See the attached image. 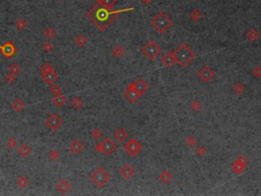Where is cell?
I'll list each match as a JSON object with an SVG mask.
<instances>
[{
    "label": "cell",
    "instance_id": "cell-18",
    "mask_svg": "<svg viewBox=\"0 0 261 196\" xmlns=\"http://www.w3.org/2000/svg\"><path fill=\"white\" fill-rule=\"evenodd\" d=\"M114 138H115V140H117L118 142H120L122 143L126 138H128L129 136V134L128 132H126V130L124 129V128H118L115 132H114Z\"/></svg>",
    "mask_w": 261,
    "mask_h": 196
},
{
    "label": "cell",
    "instance_id": "cell-3",
    "mask_svg": "<svg viewBox=\"0 0 261 196\" xmlns=\"http://www.w3.org/2000/svg\"><path fill=\"white\" fill-rule=\"evenodd\" d=\"M150 24L159 34H164L173 26V20L167 15L164 11H160L150 20Z\"/></svg>",
    "mask_w": 261,
    "mask_h": 196
},
{
    "label": "cell",
    "instance_id": "cell-42",
    "mask_svg": "<svg viewBox=\"0 0 261 196\" xmlns=\"http://www.w3.org/2000/svg\"><path fill=\"white\" fill-rule=\"evenodd\" d=\"M186 142H187V144L189 145V146H194L196 143H197V140H196V138L194 136H189V137L187 138Z\"/></svg>",
    "mask_w": 261,
    "mask_h": 196
},
{
    "label": "cell",
    "instance_id": "cell-12",
    "mask_svg": "<svg viewBox=\"0 0 261 196\" xmlns=\"http://www.w3.org/2000/svg\"><path fill=\"white\" fill-rule=\"evenodd\" d=\"M55 189L61 194H67V192L72 189V185H71V183L68 182V180L60 179L59 181L56 183Z\"/></svg>",
    "mask_w": 261,
    "mask_h": 196
},
{
    "label": "cell",
    "instance_id": "cell-32",
    "mask_svg": "<svg viewBox=\"0 0 261 196\" xmlns=\"http://www.w3.org/2000/svg\"><path fill=\"white\" fill-rule=\"evenodd\" d=\"M258 37H259L258 32L254 30V29H251V30H249L247 32V39L249 41H256L258 39Z\"/></svg>",
    "mask_w": 261,
    "mask_h": 196
},
{
    "label": "cell",
    "instance_id": "cell-47",
    "mask_svg": "<svg viewBox=\"0 0 261 196\" xmlns=\"http://www.w3.org/2000/svg\"><path fill=\"white\" fill-rule=\"evenodd\" d=\"M141 1H142L143 4H145V5H148V4L152 3L153 0H141Z\"/></svg>",
    "mask_w": 261,
    "mask_h": 196
},
{
    "label": "cell",
    "instance_id": "cell-24",
    "mask_svg": "<svg viewBox=\"0 0 261 196\" xmlns=\"http://www.w3.org/2000/svg\"><path fill=\"white\" fill-rule=\"evenodd\" d=\"M83 105H84V101H83V99H82L81 97L76 96V97H73L72 99L71 100V106L73 109H76V110L82 108V107H83Z\"/></svg>",
    "mask_w": 261,
    "mask_h": 196
},
{
    "label": "cell",
    "instance_id": "cell-17",
    "mask_svg": "<svg viewBox=\"0 0 261 196\" xmlns=\"http://www.w3.org/2000/svg\"><path fill=\"white\" fill-rule=\"evenodd\" d=\"M161 63L165 65V67H173V65L177 63L174 58L173 53L171 52H166L165 54L161 56Z\"/></svg>",
    "mask_w": 261,
    "mask_h": 196
},
{
    "label": "cell",
    "instance_id": "cell-23",
    "mask_svg": "<svg viewBox=\"0 0 261 196\" xmlns=\"http://www.w3.org/2000/svg\"><path fill=\"white\" fill-rule=\"evenodd\" d=\"M87 43H88V38H87V37H86L85 35L80 34V35L76 36V38H75V44L77 45V47L83 48V47L86 46V45H87Z\"/></svg>",
    "mask_w": 261,
    "mask_h": 196
},
{
    "label": "cell",
    "instance_id": "cell-9",
    "mask_svg": "<svg viewBox=\"0 0 261 196\" xmlns=\"http://www.w3.org/2000/svg\"><path fill=\"white\" fill-rule=\"evenodd\" d=\"M124 97L126 99V101L130 102V103H135V102H137L139 100V98L141 97V95L136 91V89L134 87V84L130 83L125 88Z\"/></svg>",
    "mask_w": 261,
    "mask_h": 196
},
{
    "label": "cell",
    "instance_id": "cell-1",
    "mask_svg": "<svg viewBox=\"0 0 261 196\" xmlns=\"http://www.w3.org/2000/svg\"><path fill=\"white\" fill-rule=\"evenodd\" d=\"M134 9H135L134 7H130V8H124V9H118V10H111V8H106L99 5H95L88 11V18L99 30L105 31L112 24V22L117 14H121V12L130 11Z\"/></svg>",
    "mask_w": 261,
    "mask_h": 196
},
{
    "label": "cell",
    "instance_id": "cell-37",
    "mask_svg": "<svg viewBox=\"0 0 261 196\" xmlns=\"http://www.w3.org/2000/svg\"><path fill=\"white\" fill-rule=\"evenodd\" d=\"M50 92H51L54 96L60 95V94H61V88L59 87L58 85L52 84V85H50Z\"/></svg>",
    "mask_w": 261,
    "mask_h": 196
},
{
    "label": "cell",
    "instance_id": "cell-30",
    "mask_svg": "<svg viewBox=\"0 0 261 196\" xmlns=\"http://www.w3.org/2000/svg\"><path fill=\"white\" fill-rule=\"evenodd\" d=\"M44 36L46 37L48 40H52V39H54L55 37L57 36V33H56V31L54 30V29L47 28L46 30L44 31Z\"/></svg>",
    "mask_w": 261,
    "mask_h": 196
},
{
    "label": "cell",
    "instance_id": "cell-33",
    "mask_svg": "<svg viewBox=\"0 0 261 196\" xmlns=\"http://www.w3.org/2000/svg\"><path fill=\"white\" fill-rule=\"evenodd\" d=\"M51 72H54V68H53V65L50 63H45L42 64V67H41V73L48 74Z\"/></svg>",
    "mask_w": 261,
    "mask_h": 196
},
{
    "label": "cell",
    "instance_id": "cell-21",
    "mask_svg": "<svg viewBox=\"0 0 261 196\" xmlns=\"http://www.w3.org/2000/svg\"><path fill=\"white\" fill-rule=\"evenodd\" d=\"M29 184H30V179L28 177H26L24 175H22L20 177L18 178L16 180V186L20 189H24V188H27L29 186Z\"/></svg>",
    "mask_w": 261,
    "mask_h": 196
},
{
    "label": "cell",
    "instance_id": "cell-31",
    "mask_svg": "<svg viewBox=\"0 0 261 196\" xmlns=\"http://www.w3.org/2000/svg\"><path fill=\"white\" fill-rule=\"evenodd\" d=\"M14 26L19 31H23L27 28V22L23 18H19L16 19V22L14 23Z\"/></svg>",
    "mask_w": 261,
    "mask_h": 196
},
{
    "label": "cell",
    "instance_id": "cell-20",
    "mask_svg": "<svg viewBox=\"0 0 261 196\" xmlns=\"http://www.w3.org/2000/svg\"><path fill=\"white\" fill-rule=\"evenodd\" d=\"M24 107H26V104H24V102L20 98H15L13 102H12V108L16 112H22Z\"/></svg>",
    "mask_w": 261,
    "mask_h": 196
},
{
    "label": "cell",
    "instance_id": "cell-6",
    "mask_svg": "<svg viewBox=\"0 0 261 196\" xmlns=\"http://www.w3.org/2000/svg\"><path fill=\"white\" fill-rule=\"evenodd\" d=\"M141 51L149 60H153L155 59V57H157L159 55V53L161 51V48L154 41H149L148 43H146L142 47Z\"/></svg>",
    "mask_w": 261,
    "mask_h": 196
},
{
    "label": "cell",
    "instance_id": "cell-7",
    "mask_svg": "<svg viewBox=\"0 0 261 196\" xmlns=\"http://www.w3.org/2000/svg\"><path fill=\"white\" fill-rule=\"evenodd\" d=\"M63 124V120L56 113H52L48 116L45 120V125L52 131H57Z\"/></svg>",
    "mask_w": 261,
    "mask_h": 196
},
{
    "label": "cell",
    "instance_id": "cell-5",
    "mask_svg": "<svg viewBox=\"0 0 261 196\" xmlns=\"http://www.w3.org/2000/svg\"><path fill=\"white\" fill-rule=\"evenodd\" d=\"M116 148H117L116 143L108 137L104 138L103 140H102V142L98 143V144L95 146L96 151L101 152V153H104L105 155H107V156L111 155L114 151H115Z\"/></svg>",
    "mask_w": 261,
    "mask_h": 196
},
{
    "label": "cell",
    "instance_id": "cell-39",
    "mask_svg": "<svg viewBox=\"0 0 261 196\" xmlns=\"http://www.w3.org/2000/svg\"><path fill=\"white\" fill-rule=\"evenodd\" d=\"M6 146L8 148H15L16 146H18V141H16V139L14 138H8L6 140Z\"/></svg>",
    "mask_w": 261,
    "mask_h": 196
},
{
    "label": "cell",
    "instance_id": "cell-19",
    "mask_svg": "<svg viewBox=\"0 0 261 196\" xmlns=\"http://www.w3.org/2000/svg\"><path fill=\"white\" fill-rule=\"evenodd\" d=\"M18 153H19L22 157L26 158V157H28L29 155H30V154L32 153V149H31L30 146L24 143V144H22V145L19 146V148L18 149Z\"/></svg>",
    "mask_w": 261,
    "mask_h": 196
},
{
    "label": "cell",
    "instance_id": "cell-26",
    "mask_svg": "<svg viewBox=\"0 0 261 196\" xmlns=\"http://www.w3.org/2000/svg\"><path fill=\"white\" fill-rule=\"evenodd\" d=\"M52 102L54 103V105L57 106V107H61V106H63L65 102H67V97L61 95V94L60 95H56L52 99Z\"/></svg>",
    "mask_w": 261,
    "mask_h": 196
},
{
    "label": "cell",
    "instance_id": "cell-34",
    "mask_svg": "<svg viewBox=\"0 0 261 196\" xmlns=\"http://www.w3.org/2000/svg\"><path fill=\"white\" fill-rule=\"evenodd\" d=\"M201 107H202V104H201V102H200L198 99L193 100V102L191 103V108H192V110H193L194 112H200V110H201Z\"/></svg>",
    "mask_w": 261,
    "mask_h": 196
},
{
    "label": "cell",
    "instance_id": "cell-16",
    "mask_svg": "<svg viewBox=\"0 0 261 196\" xmlns=\"http://www.w3.org/2000/svg\"><path fill=\"white\" fill-rule=\"evenodd\" d=\"M58 79V74L55 71L48 73V74H42V80L46 83L47 85H52Z\"/></svg>",
    "mask_w": 261,
    "mask_h": 196
},
{
    "label": "cell",
    "instance_id": "cell-22",
    "mask_svg": "<svg viewBox=\"0 0 261 196\" xmlns=\"http://www.w3.org/2000/svg\"><path fill=\"white\" fill-rule=\"evenodd\" d=\"M125 48L120 46V45H115L114 47H112L111 49V54L115 57V58H120V57H122L125 55Z\"/></svg>",
    "mask_w": 261,
    "mask_h": 196
},
{
    "label": "cell",
    "instance_id": "cell-28",
    "mask_svg": "<svg viewBox=\"0 0 261 196\" xmlns=\"http://www.w3.org/2000/svg\"><path fill=\"white\" fill-rule=\"evenodd\" d=\"M115 3L116 0H97V5L106 8H112V6Z\"/></svg>",
    "mask_w": 261,
    "mask_h": 196
},
{
    "label": "cell",
    "instance_id": "cell-44",
    "mask_svg": "<svg viewBox=\"0 0 261 196\" xmlns=\"http://www.w3.org/2000/svg\"><path fill=\"white\" fill-rule=\"evenodd\" d=\"M196 153H197L198 156H204V154L206 153V150H205L204 147L200 146V147H198L197 149H196Z\"/></svg>",
    "mask_w": 261,
    "mask_h": 196
},
{
    "label": "cell",
    "instance_id": "cell-40",
    "mask_svg": "<svg viewBox=\"0 0 261 196\" xmlns=\"http://www.w3.org/2000/svg\"><path fill=\"white\" fill-rule=\"evenodd\" d=\"M234 91H235L236 93H238V94L243 93V92L245 91L244 85L241 84V83H237V84L235 85V87H234Z\"/></svg>",
    "mask_w": 261,
    "mask_h": 196
},
{
    "label": "cell",
    "instance_id": "cell-46",
    "mask_svg": "<svg viewBox=\"0 0 261 196\" xmlns=\"http://www.w3.org/2000/svg\"><path fill=\"white\" fill-rule=\"evenodd\" d=\"M237 161H239L241 163H243V165H245V166L247 165V161H247V157L245 156V155H241V156H240L238 159H237Z\"/></svg>",
    "mask_w": 261,
    "mask_h": 196
},
{
    "label": "cell",
    "instance_id": "cell-2",
    "mask_svg": "<svg viewBox=\"0 0 261 196\" xmlns=\"http://www.w3.org/2000/svg\"><path fill=\"white\" fill-rule=\"evenodd\" d=\"M173 53L174 55L175 61L183 68L190 64L195 57V52L193 51V49L186 43L179 44Z\"/></svg>",
    "mask_w": 261,
    "mask_h": 196
},
{
    "label": "cell",
    "instance_id": "cell-15",
    "mask_svg": "<svg viewBox=\"0 0 261 196\" xmlns=\"http://www.w3.org/2000/svg\"><path fill=\"white\" fill-rule=\"evenodd\" d=\"M120 174L121 175V177L125 180H130V178L135 175V169L130 165H124L122 167L120 170Z\"/></svg>",
    "mask_w": 261,
    "mask_h": 196
},
{
    "label": "cell",
    "instance_id": "cell-4",
    "mask_svg": "<svg viewBox=\"0 0 261 196\" xmlns=\"http://www.w3.org/2000/svg\"><path fill=\"white\" fill-rule=\"evenodd\" d=\"M110 179V176L108 175V173L106 172L103 167H97L92 173L91 175V181L92 183L98 188H102L104 187L106 184L108 183Z\"/></svg>",
    "mask_w": 261,
    "mask_h": 196
},
{
    "label": "cell",
    "instance_id": "cell-41",
    "mask_svg": "<svg viewBox=\"0 0 261 196\" xmlns=\"http://www.w3.org/2000/svg\"><path fill=\"white\" fill-rule=\"evenodd\" d=\"M42 47H43V50L46 52H51L53 50V45L50 42H45Z\"/></svg>",
    "mask_w": 261,
    "mask_h": 196
},
{
    "label": "cell",
    "instance_id": "cell-10",
    "mask_svg": "<svg viewBox=\"0 0 261 196\" xmlns=\"http://www.w3.org/2000/svg\"><path fill=\"white\" fill-rule=\"evenodd\" d=\"M0 51H1L2 55L5 56L6 58H10L18 52V48H16L13 43L8 41V42H5L3 45H0Z\"/></svg>",
    "mask_w": 261,
    "mask_h": 196
},
{
    "label": "cell",
    "instance_id": "cell-45",
    "mask_svg": "<svg viewBox=\"0 0 261 196\" xmlns=\"http://www.w3.org/2000/svg\"><path fill=\"white\" fill-rule=\"evenodd\" d=\"M15 78H16V76L11 75V74H8V75L5 77V81L7 82V83L11 84V83H13V82L15 81Z\"/></svg>",
    "mask_w": 261,
    "mask_h": 196
},
{
    "label": "cell",
    "instance_id": "cell-29",
    "mask_svg": "<svg viewBox=\"0 0 261 196\" xmlns=\"http://www.w3.org/2000/svg\"><path fill=\"white\" fill-rule=\"evenodd\" d=\"M201 18H202V14L199 9H193L190 12V19H191V20H193L195 23L199 22V20L201 19Z\"/></svg>",
    "mask_w": 261,
    "mask_h": 196
},
{
    "label": "cell",
    "instance_id": "cell-11",
    "mask_svg": "<svg viewBox=\"0 0 261 196\" xmlns=\"http://www.w3.org/2000/svg\"><path fill=\"white\" fill-rule=\"evenodd\" d=\"M198 76H199V78L203 82H206V83H208V82H210L214 78L215 73L212 71V69L209 67H207V65H204V67L198 72Z\"/></svg>",
    "mask_w": 261,
    "mask_h": 196
},
{
    "label": "cell",
    "instance_id": "cell-25",
    "mask_svg": "<svg viewBox=\"0 0 261 196\" xmlns=\"http://www.w3.org/2000/svg\"><path fill=\"white\" fill-rule=\"evenodd\" d=\"M245 167H246V166L243 165V163H241L239 161H236L232 165V170L234 171L235 174H238V175H241L243 173V172L245 171Z\"/></svg>",
    "mask_w": 261,
    "mask_h": 196
},
{
    "label": "cell",
    "instance_id": "cell-36",
    "mask_svg": "<svg viewBox=\"0 0 261 196\" xmlns=\"http://www.w3.org/2000/svg\"><path fill=\"white\" fill-rule=\"evenodd\" d=\"M48 156H49V158L51 159V161H58V159L60 158V153H59V151L53 149V150L50 151V152H49Z\"/></svg>",
    "mask_w": 261,
    "mask_h": 196
},
{
    "label": "cell",
    "instance_id": "cell-35",
    "mask_svg": "<svg viewBox=\"0 0 261 196\" xmlns=\"http://www.w3.org/2000/svg\"><path fill=\"white\" fill-rule=\"evenodd\" d=\"M20 72V67L19 63H12L9 67V74L14 76H18Z\"/></svg>",
    "mask_w": 261,
    "mask_h": 196
},
{
    "label": "cell",
    "instance_id": "cell-8",
    "mask_svg": "<svg viewBox=\"0 0 261 196\" xmlns=\"http://www.w3.org/2000/svg\"><path fill=\"white\" fill-rule=\"evenodd\" d=\"M125 149L126 151V153H128L130 157H135L141 152L142 146H141L140 143L136 140V139H132V140H130L125 144Z\"/></svg>",
    "mask_w": 261,
    "mask_h": 196
},
{
    "label": "cell",
    "instance_id": "cell-43",
    "mask_svg": "<svg viewBox=\"0 0 261 196\" xmlns=\"http://www.w3.org/2000/svg\"><path fill=\"white\" fill-rule=\"evenodd\" d=\"M253 76L257 79H260L261 78V67H256L254 69H253Z\"/></svg>",
    "mask_w": 261,
    "mask_h": 196
},
{
    "label": "cell",
    "instance_id": "cell-38",
    "mask_svg": "<svg viewBox=\"0 0 261 196\" xmlns=\"http://www.w3.org/2000/svg\"><path fill=\"white\" fill-rule=\"evenodd\" d=\"M91 136L93 139H95V140H99V139L102 137V131L99 128H95L92 131Z\"/></svg>",
    "mask_w": 261,
    "mask_h": 196
},
{
    "label": "cell",
    "instance_id": "cell-13",
    "mask_svg": "<svg viewBox=\"0 0 261 196\" xmlns=\"http://www.w3.org/2000/svg\"><path fill=\"white\" fill-rule=\"evenodd\" d=\"M69 150H71V152L73 154H80L82 151L84 150V144L83 142L79 139H73L72 140V142L69 143Z\"/></svg>",
    "mask_w": 261,
    "mask_h": 196
},
{
    "label": "cell",
    "instance_id": "cell-27",
    "mask_svg": "<svg viewBox=\"0 0 261 196\" xmlns=\"http://www.w3.org/2000/svg\"><path fill=\"white\" fill-rule=\"evenodd\" d=\"M159 180H160L163 184H167L173 180V176H171V174L168 171H163L162 173H160V175H159Z\"/></svg>",
    "mask_w": 261,
    "mask_h": 196
},
{
    "label": "cell",
    "instance_id": "cell-14",
    "mask_svg": "<svg viewBox=\"0 0 261 196\" xmlns=\"http://www.w3.org/2000/svg\"><path fill=\"white\" fill-rule=\"evenodd\" d=\"M133 84H134L135 89H136V91L140 94L141 96L143 94H145L147 92V90H148V84H147L143 79H137L136 81L133 82Z\"/></svg>",
    "mask_w": 261,
    "mask_h": 196
}]
</instances>
